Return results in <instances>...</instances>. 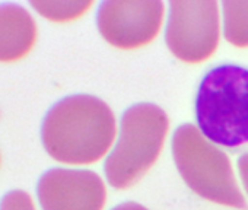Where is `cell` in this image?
I'll use <instances>...</instances> for the list:
<instances>
[{"label":"cell","mask_w":248,"mask_h":210,"mask_svg":"<svg viewBox=\"0 0 248 210\" xmlns=\"http://www.w3.org/2000/svg\"><path fill=\"white\" fill-rule=\"evenodd\" d=\"M194 116L209 143L232 155L248 153V66L219 63L209 67L196 89Z\"/></svg>","instance_id":"1"},{"label":"cell","mask_w":248,"mask_h":210,"mask_svg":"<svg viewBox=\"0 0 248 210\" xmlns=\"http://www.w3.org/2000/svg\"><path fill=\"white\" fill-rule=\"evenodd\" d=\"M114 116L109 107L91 95L62 99L43 123V145L59 162L72 165L101 159L114 139Z\"/></svg>","instance_id":"2"},{"label":"cell","mask_w":248,"mask_h":210,"mask_svg":"<svg viewBox=\"0 0 248 210\" xmlns=\"http://www.w3.org/2000/svg\"><path fill=\"white\" fill-rule=\"evenodd\" d=\"M168 132L167 114L152 104H136L123 114L117 145L104 165L114 188H129L158 159Z\"/></svg>","instance_id":"3"},{"label":"cell","mask_w":248,"mask_h":210,"mask_svg":"<svg viewBox=\"0 0 248 210\" xmlns=\"http://www.w3.org/2000/svg\"><path fill=\"white\" fill-rule=\"evenodd\" d=\"M183 127L190 142H187L181 129H178V132L183 135L193 152L187 153L184 149L172 145V155L175 165L187 185L206 200L241 210L248 209V204L233 181L228 158L216 148L210 146L203 136H200V150H197V132L194 126L184 124Z\"/></svg>","instance_id":"4"},{"label":"cell","mask_w":248,"mask_h":210,"mask_svg":"<svg viewBox=\"0 0 248 210\" xmlns=\"http://www.w3.org/2000/svg\"><path fill=\"white\" fill-rule=\"evenodd\" d=\"M38 198L43 210H101L105 190L91 171L56 168L41 177Z\"/></svg>","instance_id":"5"},{"label":"cell","mask_w":248,"mask_h":210,"mask_svg":"<svg viewBox=\"0 0 248 210\" xmlns=\"http://www.w3.org/2000/svg\"><path fill=\"white\" fill-rule=\"evenodd\" d=\"M37 40V25L31 14L14 3L0 5V61L24 59Z\"/></svg>","instance_id":"6"},{"label":"cell","mask_w":248,"mask_h":210,"mask_svg":"<svg viewBox=\"0 0 248 210\" xmlns=\"http://www.w3.org/2000/svg\"><path fill=\"white\" fill-rule=\"evenodd\" d=\"M31 6L50 21L66 22L82 16L92 2H31Z\"/></svg>","instance_id":"7"},{"label":"cell","mask_w":248,"mask_h":210,"mask_svg":"<svg viewBox=\"0 0 248 210\" xmlns=\"http://www.w3.org/2000/svg\"><path fill=\"white\" fill-rule=\"evenodd\" d=\"M0 210H35V207L30 194L21 190H15L2 198Z\"/></svg>","instance_id":"8"},{"label":"cell","mask_w":248,"mask_h":210,"mask_svg":"<svg viewBox=\"0 0 248 210\" xmlns=\"http://www.w3.org/2000/svg\"><path fill=\"white\" fill-rule=\"evenodd\" d=\"M238 171L241 174L244 187L248 193V153H242L238 159Z\"/></svg>","instance_id":"9"}]
</instances>
